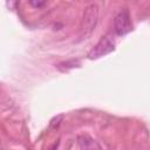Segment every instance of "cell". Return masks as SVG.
I'll return each mask as SVG.
<instances>
[{
	"mask_svg": "<svg viewBox=\"0 0 150 150\" xmlns=\"http://www.w3.org/2000/svg\"><path fill=\"white\" fill-rule=\"evenodd\" d=\"M115 47H116V42H115L114 38L110 35H104L88 53V59L89 60H96V59H100L102 56H105L107 54L114 52Z\"/></svg>",
	"mask_w": 150,
	"mask_h": 150,
	"instance_id": "1",
	"label": "cell"
},
{
	"mask_svg": "<svg viewBox=\"0 0 150 150\" xmlns=\"http://www.w3.org/2000/svg\"><path fill=\"white\" fill-rule=\"evenodd\" d=\"M114 30L117 35L122 36L132 30V23L130 20L129 12L127 9L121 11L114 19Z\"/></svg>",
	"mask_w": 150,
	"mask_h": 150,
	"instance_id": "2",
	"label": "cell"
},
{
	"mask_svg": "<svg viewBox=\"0 0 150 150\" xmlns=\"http://www.w3.org/2000/svg\"><path fill=\"white\" fill-rule=\"evenodd\" d=\"M98 20V8L96 5H89L86 7L82 19V29L86 33L95 29V26Z\"/></svg>",
	"mask_w": 150,
	"mask_h": 150,
	"instance_id": "3",
	"label": "cell"
},
{
	"mask_svg": "<svg viewBox=\"0 0 150 150\" xmlns=\"http://www.w3.org/2000/svg\"><path fill=\"white\" fill-rule=\"evenodd\" d=\"M77 144L80 149H101V145L88 135H79Z\"/></svg>",
	"mask_w": 150,
	"mask_h": 150,
	"instance_id": "4",
	"label": "cell"
},
{
	"mask_svg": "<svg viewBox=\"0 0 150 150\" xmlns=\"http://www.w3.org/2000/svg\"><path fill=\"white\" fill-rule=\"evenodd\" d=\"M62 115H59V116H56V117H54L52 121H50V128L52 129H56L59 125H60V123H61V120H62Z\"/></svg>",
	"mask_w": 150,
	"mask_h": 150,
	"instance_id": "5",
	"label": "cell"
},
{
	"mask_svg": "<svg viewBox=\"0 0 150 150\" xmlns=\"http://www.w3.org/2000/svg\"><path fill=\"white\" fill-rule=\"evenodd\" d=\"M29 4L34 8H41L42 6H45L46 0H29Z\"/></svg>",
	"mask_w": 150,
	"mask_h": 150,
	"instance_id": "6",
	"label": "cell"
}]
</instances>
